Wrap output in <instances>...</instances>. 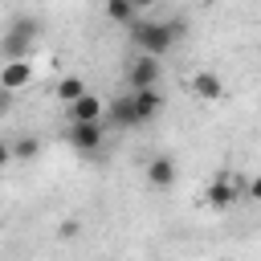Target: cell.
Segmentation results:
<instances>
[{"mask_svg": "<svg viewBox=\"0 0 261 261\" xmlns=\"http://www.w3.org/2000/svg\"><path fill=\"white\" fill-rule=\"evenodd\" d=\"M41 41V20L37 16H16L8 24V33L0 37V57L4 61H16V57H29Z\"/></svg>", "mask_w": 261, "mask_h": 261, "instance_id": "6da1fadb", "label": "cell"}, {"mask_svg": "<svg viewBox=\"0 0 261 261\" xmlns=\"http://www.w3.org/2000/svg\"><path fill=\"white\" fill-rule=\"evenodd\" d=\"M126 29H130L135 45L143 53H151V57H163L175 45V37H179V24H155V20H130Z\"/></svg>", "mask_w": 261, "mask_h": 261, "instance_id": "7a4b0ae2", "label": "cell"}, {"mask_svg": "<svg viewBox=\"0 0 261 261\" xmlns=\"http://www.w3.org/2000/svg\"><path fill=\"white\" fill-rule=\"evenodd\" d=\"M159 77H163V57L139 53V57L126 65V86H130V90H143V86H159Z\"/></svg>", "mask_w": 261, "mask_h": 261, "instance_id": "3957f363", "label": "cell"}, {"mask_svg": "<svg viewBox=\"0 0 261 261\" xmlns=\"http://www.w3.org/2000/svg\"><path fill=\"white\" fill-rule=\"evenodd\" d=\"M65 139L73 143L77 155H98L102 143H106V130H102V122H69Z\"/></svg>", "mask_w": 261, "mask_h": 261, "instance_id": "277c9868", "label": "cell"}, {"mask_svg": "<svg viewBox=\"0 0 261 261\" xmlns=\"http://www.w3.org/2000/svg\"><path fill=\"white\" fill-rule=\"evenodd\" d=\"M241 196H245V184H241V175H228V171H220L212 179V188H208V204L212 208H232Z\"/></svg>", "mask_w": 261, "mask_h": 261, "instance_id": "5b68a950", "label": "cell"}, {"mask_svg": "<svg viewBox=\"0 0 261 261\" xmlns=\"http://www.w3.org/2000/svg\"><path fill=\"white\" fill-rule=\"evenodd\" d=\"M24 86H33V61H29V57L4 61V65H0V90H4V94H20Z\"/></svg>", "mask_w": 261, "mask_h": 261, "instance_id": "8992f818", "label": "cell"}, {"mask_svg": "<svg viewBox=\"0 0 261 261\" xmlns=\"http://www.w3.org/2000/svg\"><path fill=\"white\" fill-rule=\"evenodd\" d=\"M102 114H106V102L90 90L69 102V122H102Z\"/></svg>", "mask_w": 261, "mask_h": 261, "instance_id": "52a82bcc", "label": "cell"}, {"mask_svg": "<svg viewBox=\"0 0 261 261\" xmlns=\"http://www.w3.org/2000/svg\"><path fill=\"white\" fill-rule=\"evenodd\" d=\"M130 106H135L139 122H151V118L163 110V94H159V86H143V90H130Z\"/></svg>", "mask_w": 261, "mask_h": 261, "instance_id": "ba28073f", "label": "cell"}, {"mask_svg": "<svg viewBox=\"0 0 261 261\" xmlns=\"http://www.w3.org/2000/svg\"><path fill=\"white\" fill-rule=\"evenodd\" d=\"M147 179H151V188H175V179H179V167H175V159L171 155H155L151 163H147Z\"/></svg>", "mask_w": 261, "mask_h": 261, "instance_id": "9c48e42d", "label": "cell"}, {"mask_svg": "<svg viewBox=\"0 0 261 261\" xmlns=\"http://www.w3.org/2000/svg\"><path fill=\"white\" fill-rule=\"evenodd\" d=\"M192 94L204 98V102H220V98H224V82H220L212 69H196V73H192Z\"/></svg>", "mask_w": 261, "mask_h": 261, "instance_id": "30bf717a", "label": "cell"}, {"mask_svg": "<svg viewBox=\"0 0 261 261\" xmlns=\"http://www.w3.org/2000/svg\"><path fill=\"white\" fill-rule=\"evenodd\" d=\"M8 147H12V163H33V159H37V151H41V143H37L33 135H16Z\"/></svg>", "mask_w": 261, "mask_h": 261, "instance_id": "8fae6325", "label": "cell"}, {"mask_svg": "<svg viewBox=\"0 0 261 261\" xmlns=\"http://www.w3.org/2000/svg\"><path fill=\"white\" fill-rule=\"evenodd\" d=\"M106 16H110L114 24H130V20H139V12L130 8V0H106Z\"/></svg>", "mask_w": 261, "mask_h": 261, "instance_id": "7c38bea8", "label": "cell"}, {"mask_svg": "<svg viewBox=\"0 0 261 261\" xmlns=\"http://www.w3.org/2000/svg\"><path fill=\"white\" fill-rule=\"evenodd\" d=\"M77 94H86V82H82V77H61V82H57V98H61V102H73Z\"/></svg>", "mask_w": 261, "mask_h": 261, "instance_id": "4fadbf2b", "label": "cell"}, {"mask_svg": "<svg viewBox=\"0 0 261 261\" xmlns=\"http://www.w3.org/2000/svg\"><path fill=\"white\" fill-rule=\"evenodd\" d=\"M110 114H114V122H122V126H126V122L135 126V122H139V114H135V106H130V94H126V98H118V102L110 106Z\"/></svg>", "mask_w": 261, "mask_h": 261, "instance_id": "5bb4252c", "label": "cell"}, {"mask_svg": "<svg viewBox=\"0 0 261 261\" xmlns=\"http://www.w3.org/2000/svg\"><path fill=\"white\" fill-rule=\"evenodd\" d=\"M77 232H82V224H77V220H73V216H69V220H61V224H57V237H61V241H73V237H77Z\"/></svg>", "mask_w": 261, "mask_h": 261, "instance_id": "9a60e30c", "label": "cell"}, {"mask_svg": "<svg viewBox=\"0 0 261 261\" xmlns=\"http://www.w3.org/2000/svg\"><path fill=\"white\" fill-rule=\"evenodd\" d=\"M12 163V147H8V139H0V167H8Z\"/></svg>", "mask_w": 261, "mask_h": 261, "instance_id": "2e32d148", "label": "cell"}, {"mask_svg": "<svg viewBox=\"0 0 261 261\" xmlns=\"http://www.w3.org/2000/svg\"><path fill=\"white\" fill-rule=\"evenodd\" d=\"M8 110H12V94H4V90H0V118H4Z\"/></svg>", "mask_w": 261, "mask_h": 261, "instance_id": "e0dca14e", "label": "cell"}, {"mask_svg": "<svg viewBox=\"0 0 261 261\" xmlns=\"http://www.w3.org/2000/svg\"><path fill=\"white\" fill-rule=\"evenodd\" d=\"M151 4H155V0H130V8H135V12H139V8H151Z\"/></svg>", "mask_w": 261, "mask_h": 261, "instance_id": "ac0fdd59", "label": "cell"}]
</instances>
